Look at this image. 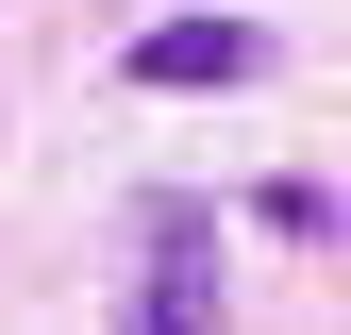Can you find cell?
I'll return each mask as SVG.
<instances>
[{
  "label": "cell",
  "instance_id": "obj_1",
  "mask_svg": "<svg viewBox=\"0 0 351 335\" xmlns=\"http://www.w3.org/2000/svg\"><path fill=\"white\" fill-rule=\"evenodd\" d=\"M151 268H134V302H117V335H217V218L184 185H151Z\"/></svg>",
  "mask_w": 351,
  "mask_h": 335
},
{
  "label": "cell",
  "instance_id": "obj_2",
  "mask_svg": "<svg viewBox=\"0 0 351 335\" xmlns=\"http://www.w3.org/2000/svg\"><path fill=\"white\" fill-rule=\"evenodd\" d=\"M117 67H134V84H167V101H184V84H251V67H268V17H151Z\"/></svg>",
  "mask_w": 351,
  "mask_h": 335
},
{
  "label": "cell",
  "instance_id": "obj_3",
  "mask_svg": "<svg viewBox=\"0 0 351 335\" xmlns=\"http://www.w3.org/2000/svg\"><path fill=\"white\" fill-rule=\"evenodd\" d=\"M251 235H285V251H318V235H335V185H251Z\"/></svg>",
  "mask_w": 351,
  "mask_h": 335
}]
</instances>
